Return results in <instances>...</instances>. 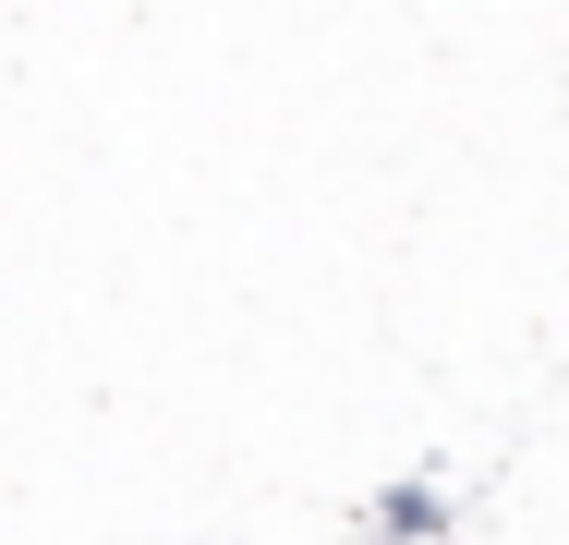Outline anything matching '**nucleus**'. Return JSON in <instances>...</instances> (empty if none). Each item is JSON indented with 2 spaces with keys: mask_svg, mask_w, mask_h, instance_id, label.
Returning a JSON list of instances; mask_svg holds the SVG:
<instances>
[{
  "mask_svg": "<svg viewBox=\"0 0 569 545\" xmlns=\"http://www.w3.org/2000/svg\"><path fill=\"white\" fill-rule=\"evenodd\" d=\"M376 522H388V545H437V534H449V497H437V485H388Z\"/></svg>",
  "mask_w": 569,
  "mask_h": 545,
  "instance_id": "f257e3e1",
  "label": "nucleus"
}]
</instances>
